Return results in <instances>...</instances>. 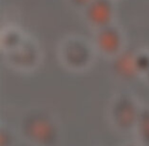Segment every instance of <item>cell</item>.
<instances>
[{"mask_svg":"<svg viewBox=\"0 0 149 146\" xmlns=\"http://www.w3.org/2000/svg\"><path fill=\"white\" fill-rule=\"evenodd\" d=\"M124 146H142V145H139L137 143H128V144H125Z\"/></svg>","mask_w":149,"mask_h":146,"instance_id":"cell-13","label":"cell"},{"mask_svg":"<svg viewBox=\"0 0 149 146\" xmlns=\"http://www.w3.org/2000/svg\"><path fill=\"white\" fill-rule=\"evenodd\" d=\"M6 60L11 68L22 72H31L40 64L42 52L38 42L27 36L25 41L17 49L5 53Z\"/></svg>","mask_w":149,"mask_h":146,"instance_id":"cell-4","label":"cell"},{"mask_svg":"<svg viewBox=\"0 0 149 146\" xmlns=\"http://www.w3.org/2000/svg\"><path fill=\"white\" fill-rule=\"evenodd\" d=\"M92 0H68V2L77 10H84L86 6L91 2Z\"/></svg>","mask_w":149,"mask_h":146,"instance_id":"cell-12","label":"cell"},{"mask_svg":"<svg viewBox=\"0 0 149 146\" xmlns=\"http://www.w3.org/2000/svg\"><path fill=\"white\" fill-rule=\"evenodd\" d=\"M26 37L27 35L17 27L7 28L5 31H3L1 36V46L3 51L6 53L17 49L25 41Z\"/></svg>","mask_w":149,"mask_h":146,"instance_id":"cell-8","label":"cell"},{"mask_svg":"<svg viewBox=\"0 0 149 146\" xmlns=\"http://www.w3.org/2000/svg\"><path fill=\"white\" fill-rule=\"evenodd\" d=\"M13 143H15V139L11 131L2 127L0 133V146H13Z\"/></svg>","mask_w":149,"mask_h":146,"instance_id":"cell-11","label":"cell"},{"mask_svg":"<svg viewBox=\"0 0 149 146\" xmlns=\"http://www.w3.org/2000/svg\"><path fill=\"white\" fill-rule=\"evenodd\" d=\"M82 13L86 23L97 30L114 24L116 3L114 0H92Z\"/></svg>","mask_w":149,"mask_h":146,"instance_id":"cell-6","label":"cell"},{"mask_svg":"<svg viewBox=\"0 0 149 146\" xmlns=\"http://www.w3.org/2000/svg\"><path fill=\"white\" fill-rule=\"evenodd\" d=\"M136 51L125 49L118 56L111 59V73L116 79L123 82H133L138 78L139 75L135 64Z\"/></svg>","mask_w":149,"mask_h":146,"instance_id":"cell-7","label":"cell"},{"mask_svg":"<svg viewBox=\"0 0 149 146\" xmlns=\"http://www.w3.org/2000/svg\"><path fill=\"white\" fill-rule=\"evenodd\" d=\"M19 146H36V145H34V144H31V143L28 142V143H26V144H21Z\"/></svg>","mask_w":149,"mask_h":146,"instance_id":"cell-14","label":"cell"},{"mask_svg":"<svg viewBox=\"0 0 149 146\" xmlns=\"http://www.w3.org/2000/svg\"><path fill=\"white\" fill-rule=\"evenodd\" d=\"M135 64L140 76H145L149 71V51L146 49L138 50L135 55Z\"/></svg>","mask_w":149,"mask_h":146,"instance_id":"cell-10","label":"cell"},{"mask_svg":"<svg viewBox=\"0 0 149 146\" xmlns=\"http://www.w3.org/2000/svg\"><path fill=\"white\" fill-rule=\"evenodd\" d=\"M142 146H149V106L140 107L136 129Z\"/></svg>","mask_w":149,"mask_h":146,"instance_id":"cell-9","label":"cell"},{"mask_svg":"<svg viewBox=\"0 0 149 146\" xmlns=\"http://www.w3.org/2000/svg\"><path fill=\"white\" fill-rule=\"evenodd\" d=\"M93 45L101 55L114 58L125 50V34L116 24L95 30Z\"/></svg>","mask_w":149,"mask_h":146,"instance_id":"cell-5","label":"cell"},{"mask_svg":"<svg viewBox=\"0 0 149 146\" xmlns=\"http://www.w3.org/2000/svg\"><path fill=\"white\" fill-rule=\"evenodd\" d=\"M136 99L128 93H118L112 98L109 106V119L120 132H130L136 129L139 115Z\"/></svg>","mask_w":149,"mask_h":146,"instance_id":"cell-3","label":"cell"},{"mask_svg":"<svg viewBox=\"0 0 149 146\" xmlns=\"http://www.w3.org/2000/svg\"><path fill=\"white\" fill-rule=\"evenodd\" d=\"M95 47L86 38L77 35L65 37L58 48L59 60L64 68L72 72H83L92 66Z\"/></svg>","mask_w":149,"mask_h":146,"instance_id":"cell-2","label":"cell"},{"mask_svg":"<svg viewBox=\"0 0 149 146\" xmlns=\"http://www.w3.org/2000/svg\"><path fill=\"white\" fill-rule=\"evenodd\" d=\"M19 133L29 143L36 146H56L60 131L56 119L42 109H31L24 113Z\"/></svg>","mask_w":149,"mask_h":146,"instance_id":"cell-1","label":"cell"},{"mask_svg":"<svg viewBox=\"0 0 149 146\" xmlns=\"http://www.w3.org/2000/svg\"><path fill=\"white\" fill-rule=\"evenodd\" d=\"M145 78H146V80H147V82H148V84H149V71L146 73V75H145Z\"/></svg>","mask_w":149,"mask_h":146,"instance_id":"cell-15","label":"cell"}]
</instances>
